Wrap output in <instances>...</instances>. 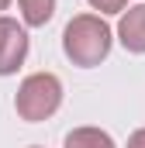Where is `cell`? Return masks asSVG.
Returning a JSON list of instances; mask_svg holds the SVG:
<instances>
[{
  "mask_svg": "<svg viewBox=\"0 0 145 148\" xmlns=\"http://www.w3.org/2000/svg\"><path fill=\"white\" fill-rule=\"evenodd\" d=\"M110 45H114V31L100 14H76L62 31V52L79 69L100 66L110 55Z\"/></svg>",
  "mask_w": 145,
  "mask_h": 148,
  "instance_id": "6da1fadb",
  "label": "cell"
},
{
  "mask_svg": "<svg viewBox=\"0 0 145 148\" xmlns=\"http://www.w3.org/2000/svg\"><path fill=\"white\" fill-rule=\"evenodd\" d=\"M59 107H62V79L55 73H31L21 79L17 97H14V110L21 121L28 124L48 121Z\"/></svg>",
  "mask_w": 145,
  "mask_h": 148,
  "instance_id": "7a4b0ae2",
  "label": "cell"
},
{
  "mask_svg": "<svg viewBox=\"0 0 145 148\" xmlns=\"http://www.w3.org/2000/svg\"><path fill=\"white\" fill-rule=\"evenodd\" d=\"M28 45H31L28 28L17 24L14 17H3V14H0V76H14L24 66Z\"/></svg>",
  "mask_w": 145,
  "mask_h": 148,
  "instance_id": "3957f363",
  "label": "cell"
},
{
  "mask_svg": "<svg viewBox=\"0 0 145 148\" xmlns=\"http://www.w3.org/2000/svg\"><path fill=\"white\" fill-rule=\"evenodd\" d=\"M117 41L124 45V52L145 55V3H135V7H124V10H121Z\"/></svg>",
  "mask_w": 145,
  "mask_h": 148,
  "instance_id": "277c9868",
  "label": "cell"
},
{
  "mask_svg": "<svg viewBox=\"0 0 145 148\" xmlns=\"http://www.w3.org/2000/svg\"><path fill=\"white\" fill-rule=\"evenodd\" d=\"M17 7L24 28H45L55 17V0H17Z\"/></svg>",
  "mask_w": 145,
  "mask_h": 148,
  "instance_id": "5b68a950",
  "label": "cell"
},
{
  "mask_svg": "<svg viewBox=\"0 0 145 148\" xmlns=\"http://www.w3.org/2000/svg\"><path fill=\"white\" fill-rule=\"evenodd\" d=\"M62 148H117L114 138L100 127H72L66 134V145Z\"/></svg>",
  "mask_w": 145,
  "mask_h": 148,
  "instance_id": "8992f818",
  "label": "cell"
},
{
  "mask_svg": "<svg viewBox=\"0 0 145 148\" xmlns=\"http://www.w3.org/2000/svg\"><path fill=\"white\" fill-rule=\"evenodd\" d=\"M86 3H90L100 17H104V14H121V10L128 7V0H86Z\"/></svg>",
  "mask_w": 145,
  "mask_h": 148,
  "instance_id": "52a82bcc",
  "label": "cell"
},
{
  "mask_svg": "<svg viewBox=\"0 0 145 148\" xmlns=\"http://www.w3.org/2000/svg\"><path fill=\"white\" fill-rule=\"evenodd\" d=\"M124 148H145V127L131 131V134H128V145H124Z\"/></svg>",
  "mask_w": 145,
  "mask_h": 148,
  "instance_id": "ba28073f",
  "label": "cell"
},
{
  "mask_svg": "<svg viewBox=\"0 0 145 148\" xmlns=\"http://www.w3.org/2000/svg\"><path fill=\"white\" fill-rule=\"evenodd\" d=\"M7 7H10V0H0V10H7Z\"/></svg>",
  "mask_w": 145,
  "mask_h": 148,
  "instance_id": "9c48e42d",
  "label": "cell"
},
{
  "mask_svg": "<svg viewBox=\"0 0 145 148\" xmlns=\"http://www.w3.org/2000/svg\"><path fill=\"white\" fill-rule=\"evenodd\" d=\"M31 148H41V145H31Z\"/></svg>",
  "mask_w": 145,
  "mask_h": 148,
  "instance_id": "30bf717a",
  "label": "cell"
}]
</instances>
